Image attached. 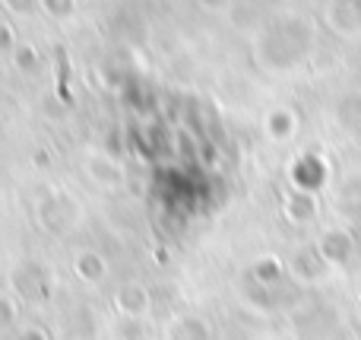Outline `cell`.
I'll return each mask as SVG.
<instances>
[{
  "instance_id": "277c9868",
  "label": "cell",
  "mask_w": 361,
  "mask_h": 340,
  "mask_svg": "<svg viewBox=\"0 0 361 340\" xmlns=\"http://www.w3.org/2000/svg\"><path fill=\"white\" fill-rule=\"evenodd\" d=\"M324 264H326V261L320 258V252H317V248H305V252H298V254H295V261H292V267H295V271H298V277H305V280L320 277V271H324Z\"/></svg>"
},
{
  "instance_id": "7a4b0ae2",
  "label": "cell",
  "mask_w": 361,
  "mask_h": 340,
  "mask_svg": "<svg viewBox=\"0 0 361 340\" xmlns=\"http://www.w3.org/2000/svg\"><path fill=\"white\" fill-rule=\"evenodd\" d=\"M330 19L343 35H355L361 29V0H336L330 10Z\"/></svg>"
},
{
  "instance_id": "6da1fadb",
  "label": "cell",
  "mask_w": 361,
  "mask_h": 340,
  "mask_svg": "<svg viewBox=\"0 0 361 340\" xmlns=\"http://www.w3.org/2000/svg\"><path fill=\"white\" fill-rule=\"evenodd\" d=\"M317 252L326 264H349V258L355 254V239L345 229H326Z\"/></svg>"
},
{
  "instance_id": "5b68a950",
  "label": "cell",
  "mask_w": 361,
  "mask_h": 340,
  "mask_svg": "<svg viewBox=\"0 0 361 340\" xmlns=\"http://www.w3.org/2000/svg\"><path fill=\"white\" fill-rule=\"evenodd\" d=\"M257 277H260L263 283H273V280L279 277V264H276L273 258H267V264H260V267H257Z\"/></svg>"
},
{
  "instance_id": "3957f363",
  "label": "cell",
  "mask_w": 361,
  "mask_h": 340,
  "mask_svg": "<svg viewBox=\"0 0 361 340\" xmlns=\"http://www.w3.org/2000/svg\"><path fill=\"white\" fill-rule=\"evenodd\" d=\"M286 213L292 223H298V226H305V223H311L314 216H317V204H314L311 194H305V191H298V194L288 197L286 204Z\"/></svg>"
}]
</instances>
